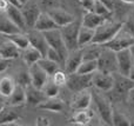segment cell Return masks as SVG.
Returning a JSON list of instances; mask_svg holds the SVG:
<instances>
[{
	"label": "cell",
	"instance_id": "obj_1",
	"mask_svg": "<svg viewBox=\"0 0 134 126\" xmlns=\"http://www.w3.org/2000/svg\"><path fill=\"white\" fill-rule=\"evenodd\" d=\"M114 83L113 87L109 90L108 99L113 103H121V101H126V97L131 89L134 86V80H132L130 77L122 75L120 73H114Z\"/></svg>",
	"mask_w": 134,
	"mask_h": 126
},
{
	"label": "cell",
	"instance_id": "obj_2",
	"mask_svg": "<svg viewBox=\"0 0 134 126\" xmlns=\"http://www.w3.org/2000/svg\"><path fill=\"white\" fill-rule=\"evenodd\" d=\"M121 28H122V21H115V20L106 19L104 23L100 24L94 30V37H93L92 42H95V44H99V45H105Z\"/></svg>",
	"mask_w": 134,
	"mask_h": 126
},
{
	"label": "cell",
	"instance_id": "obj_3",
	"mask_svg": "<svg viewBox=\"0 0 134 126\" xmlns=\"http://www.w3.org/2000/svg\"><path fill=\"white\" fill-rule=\"evenodd\" d=\"M80 26H81V21H79V20L75 19V20L72 21V23L59 27L60 33H61V37H63L64 42H65L68 52L79 48V46H78V34H79Z\"/></svg>",
	"mask_w": 134,
	"mask_h": 126
},
{
	"label": "cell",
	"instance_id": "obj_4",
	"mask_svg": "<svg viewBox=\"0 0 134 126\" xmlns=\"http://www.w3.org/2000/svg\"><path fill=\"white\" fill-rule=\"evenodd\" d=\"M97 66L100 72L114 74L118 72V64H116V54L114 51L102 47V51L97 59Z\"/></svg>",
	"mask_w": 134,
	"mask_h": 126
},
{
	"label": "cell",
	"instance_id": "obj_5",
	"mask_svg": "<svg viewBox=\"0 0 134 126\" xmlns=\"http://www.w3.org/2000/svg\"><path fill=\"white\" fill-rule=\"evenodd\" d=\"M93 101H94L97 110L99 112V116L104 124L112 125V112H113V106L112 101L107 97L102 96L101 93H93Z\"/></svg>",
	"mask_w": 134,
	"mask_h": 126
},
{
	"label": "cell",
	"instance_id": "obj_6",
	"mask_svg": "<svg viewBox=\"0 0 134 126\" xmlns=\"http://www.w3.org/2000/svg\"><path fill=\"white\" fill-rule=\"evenodd\" d=\"M133 42H134V35H132L130 32H127L124 28H121L109 41H107L102 46L107 47V48L112 50L114 52H118L120 50L130 48V46Z\"/></svg>",
	"mask_w": 134,
	"mask_h": 126
},
{
	"label": "cell",
	"instance_id": "obj_7",
	"mask_svg": "<svg viewBox=\"0 0 134 126\" xmlns=\"http://www.w3.org/2000/svg\"><path fill=\"white\" fill-rule=\"evenodd\" d=\"M92 74H81L78 72L69 73L67 77L66 86L68 87L69 91L74 92V93L90 89L92 86Z\"/></svg>",
	"mask_w": 134,
	"mask_h": 126
},
{
	"label": "cell",
	"instance_id": "obj_8",
	"mask_svg": "<svg viewBox=\"0 0 134 126\" xmlns=\"http://www.w3.org/2000/svg\"><path fill=\"white\" fill-rule=\"evenodd\" d=\"M44 35L47 40V44L51 48L55 50L57 52L63 56L64 59H66L67 54H68V50H67L65 42H64V39L61 37V33L59 28H54V30H49L44 32Z\"/></svg>",
	"mask_w": 134,
	"mask_h": 126
},
{
	"label": "cell",
	"instance_id": "obj_9",
	"mask_svg": "<svg viewBox=\"0 0 134 126\" xmlns=\"http://www.w3.org/2000/svg\"><path fill=\"white\" fill-rule=\"evenodd\" d=\"M21 12L24 14L25 18V23H26V27L27 30L34 27V24L37 21L39 14L41 13V8H40L39 4L37 2V0H28L25 5L20 7Z\"/></svg>",
	"mask_w": 134,
	"mask_h": 126
},
{
	"label": "cell",
	"instance_id": "obj_10",
	"mask_svg": "<svg viewBox=\"0 0 134 126\" xmlns=\"http://www.w3.org/2000/svg\"><path fill=\"white\" fill-rule=\"evenodd\" d=\"M115 54H116V64H118V73L128 77L134 64V59L132 54H131L130 48L120 50V51L115 52Z\"/></svg>",
	"mask_w": 134,
	"mask_h": 126
},
{
	"label": "cell",
	"instance_id": "obj_11",
	"mask_svg": "<svg viewBox=\"0 0 134 126\" xmlns=\"http://www.w3.org/2000/svg\"><path fill=\"white\" fill-rule=\"evenodd\" d=\"M93 101V94H92V90L86 89L82 91L75 92V94L73 96L71 100V108L73 111H78V110H85V108H90L91 103Z\"/></svg>",
	"mask_w": 134,
	"mask_h": 126
},
{
	"label": "cell",
	"instance_id": "obj_12",
	"mask_svg": "<svg viewBox=\"0 0 134 126\" xmlns=\"http://www.w3.org/2000/svg\"><path fill=\"white\" fill-rule=\"evenodd\" d=\"M114 77L109 73L95 71L92 74V86L100 92H108L113 87Z\"/></svg>",
	"mask_w": 134,
	"mask_h": 126
},
{
	"label": "cell",
	"instance_id": "obj_13",
	"mask_svg": "<svg viewBox=\"0 0 134 126\" xmlns=\"http://www.w3.org/2000/svg\"><path fill=\"white\" fill-rule=\"evenodd\" d=\"M27 37L30 40V45L33 46L34 48H37L40 53L42 54V57L46 56L47 50L49 48L48 44H47V40L44 35V32L41 31H38L35 28H30V31H27Z\"/></svg>",
	"mask_w": 134,
	"mask_h": 126
},
{
	"label": "cell",
	"instance_id": "obj_14",
	"mask_svg": "<svg viewBox=\"0 0 134 126\" xmlns=\"http://www.w3.org/2000/svg\"><path fill=\"white\" fill-rule=\"evenodd\" d=\"M28 73H30V78H31V85H33L34 87L40 89V90L44 87V85L47 83L48 77H49V75L40 67L38 63L28 66Z\"/></svg>",
	"mask_w": 134,
	"mask_h": 126
},
{
	"label": "cell",
	"instance_id": "obj_15",
	"mask_svg": "<svg viewBox=\"0 0 134 126\" xmlns=\"http://www.w3.org/2000/svg\"><path fill=\"white\" fill-rule=\"evenodd\" d=\"M47 13L52 17V19L54 20V23L58 25V27H61V26H65L67 24L72 23V21L75 20V17L72 13H69L68 11L61 8L60 6L54 7V8H51L47 11Z\"/></svg>",
	"mask_w": 134,
	"mask_h": 126
},
{
	"label": "cell",
	"instance_id": "obj_16",
	"mask_svg": "<svg viewBox=\"0 0 134 126\" xmlns=\"http://www.w3.org/2000/svg\"><path fill=\"white\" fill-rule=\"evenodd\" d=\"M82 52H81V48H76L73 50V51H69L68 54H67L65 63H64V70L67 72V74L69 73L76 72L79 65L82 61Z\"/></svg>",
	"mask_w": 134,
	"mask_h": 126
},
{
	"label": "cell",
	"instance_id": "obj_17",
	"mask_svg": "<svg viewBox=\"0 0 134 126\" xmlns=\"http://www.w3.org/2000/svg\"><path fill=\"white\" fill-rule=\"evenodd\" d=\"M21 56V50H19L11 40L6 39L5 41L0 42V58L13 60Z\"/></svg>",
	"mask_w": 134,
	"mask_h": 126
},
{
	"label": "cell",
	"instance_id": "obj_18",
	"mask_svg": "<svg viewBox=\"0 0 134 126\" xmlns=\"http://www.w3.org/2000/svg\"><path fill=\"white\" fill-rule=\"evenodd\" d=\"M37 107L41 108V110H45V111H49V112L61 113L65 111V101H64L63 99H59L58 97L46 98L44 101H41Z\"/></svg>",
	"mask_w": 134,
	"mask_h": 126
},
{
	"label": "cell",
	"instance_id": "obj_19",
	"mask_svg": "<svg viewBox=\"0 0 134 126\" xmlns=\"http://www.w3.org/2000/svg\"><path fill=\"white\" fill-rule=\"evenodd\" d=\"M26 91V104L32 106H38L41 101H44L47 98L45 96V93L42 92V90L37 89L33 85H28L25 87Z\"/></svg>",
	"mask_w": 134,
	"mask_h": 126
},
{
	"label": "cell",
	"instance_id": "obj_20",
	"mask_svg": "<svg viewBox=\"0 0 134 126\" xmlns=\"http://www.w3.org/2000/svg\"><path fill=\"white\" fill-rule=\"evenodd\" d=\"M33 28H35V30H38V31H41V32H46V31L54 30V28H59V27H58V25L54 23L52 17L47 13V11H41V13L38 17Z\"/></svg>",
	"mask_w": 134,
	"mask_h": 126
},
{
	"label": "cell",
	"instance_id": "obj_21",
	"mask_svg": "<svg viewBox=\"0 0 134 126\" xmlns=\"http://www.w3.org/2000/svg\"><path fill=\"white\" fill-rule=\"evenodd\" d=\"M5 14H6V15L8 17V18L11 19V20L13 21V23L15 24L21 31H23V32H25V31L27 30V27H26V23H25V18H24V14H23L21 8L19 6L9 4L8 8H7V11H6Z\"/></svg>",
	"mask_w": 134,
	"mask_h": 126
},
{
	"label": "cell",
	"instance_id": "obj_22",
	"mask_svg": "<svg viewBox=\"0 0 134 126\" xmlns=\"http://www.w3.org/2000/svg\"><path fill=\"white\" fill-rule=\"evenodd\" d=\"M19 118H20V116L16 111V106L5 105V107L0 111V125L13 124Z\"/></svg>",
	"mask_w": 134,
	"mask_h": 126
},
{
	"label": "cell",
	"instance_id": "obj_23",
	"mask_svg": "<svg viewBox=\"0 0 134 126\" xmlns=\"http://www.w3.org/2000/svg\"><path fill=\"white\" fill-rule=\"evenodd\" d=\"M7 101L6 104L9 106H21L24 104H26V91H25V87L21 86V85L16 84L15 89L14 91L12 92V94L6 98Z\"/></svg>",
	"mask_w": 134,
	"mask_h": 126
},
{
	"label": "cell",
	"instance_id": "obj_24",
	"mask_svg": "<svg viewBox=\"0 0 134 126\" xmlns=\"http://www.w3.org/2000/svg\"><path fill=\"white\" fill-rule=\"evenodd\" d=\"M106 19H108L107 17L100 15V14H97L92 11H87L82 17V20H81V25L86 26V27H90L92 30H95L100 24H102Z\"/></svg>",
	"mask_w": 134,
	"mask_h": 126
},
{
	"label": "cell",
	"instance_id": "obj_25",
	"mask_svg": "<svg viewBox=\"0 0 134 126\" xmlns=\"http://www.w3.org/2000/svg\"><path fill=\"white\" fill-rule=\"evenodd\" d=\"M93 116H94V112L91 111V110H88V108H85V110H78V111H74V114L72 116L71 122L75 125L86 126L92 122Z\"/></svg>",
	"mask_w": 134,
	"mask_h": 126
},
{
	"label": "cell",
	"instance_id": "obj_26",
	"mask_svg": "<svg viewBox=\"0 0 134 126\" xmlns=\"http://www.w3.org/2000/svg\"><path fill=\"white\" fill-rule=\"evenodd\" d=\"M23 32L5 13H0V33L4 35Z\"/></svg>",
	"mask_w": 134,
	"mask_h": 126
},
{
	"label": "cell",
	"instance_id": "obj_27",
	"mask_svg": "<svg viewBox=\"0 0 134 126\" xmlns=\"http://www.w3.org/2000/svg\"><path fill=\"white\" fill-rule=\"evenodd\" d=\"M16 86L15 79L11 75H5L0 79V96L2 98H8Z\"/></svg>",
	"mask_w": 134,
	"mask_h": 126
},
{
	"label": "cell",
	"instance_id": "obj_28",
	"mask_svg": "<svg viewBox=\"0 0 134 126\" xmlns=\"http://www.w3.org/2000/svg\"><path fill=\"white\" fill-rule=\"evenodd\" d=\"M41 57H42V54L40 53L37 48H34L33 46H31V45L27 47V48H25V50L21 51V58H23V61L27 66H31V65H33V64L38 63Z\"/></svg>",
	"mask_w": 134,
	"mask_h": 126
},
{
	"label": "cell",
	"instance_id": "obj_29",
	"mask_svg": "<svg viewBox=\"0 0 134 126\" xmlns=\"http://www.w3.org/2000/svg\"><path fill=\"white\" fill-rule=\"evenodd\" d=\"M102 45L95 44V42H90L86 46L81 47V52H82V58L83 59H94L97 60L98 57L100 56L102 51Z\"/></svg>",
	"mask_w": 134,
	"mask_h": 126
},
{
	"label": "cell",
	"instance_id": "obj_30",
	"mask_svg": "<svg viewBox=\"0 0 134 126\" xmlns=\"http://www.w3.org/2000/svg\"><path fill=\"white\" fill-rule=\"evenodd\" d=\"M6 37V39L11 40L19 50H25L30 46V40H28V37L26 33L24 32H18V33H13V34H6L4 35Z\"/></svg>",
	"mask_w": 134,
	"mask_h": 126
},
{
	"label": "cell",
	"instance_id": "obj_31",
	"mask_svg": "<svg viewBox=\"0 0 134 126\" xmlns=\"http://www.w3.org/2000/svg\"><path fill=\"white\" fill-rule=\"evenodd\" d=\"M93 37H94V30L81 25L80 30H79V34H78V46H79V48H81V47L86 46L87 44L92 42Z\"/></svg>",
	"mask_w": 134,
	"mask_h": 126
},
{
	"label": "cell",
	"instance_id": "obj_32",
	"mask_svg": "<svg viewBox=\"0 0 134 126\" xmlns=\"http://www.w3.org/2000/svg\"><path fill=\"white\" fill-rule=\"evenodd\" d=\"M97 70H98L97 60H94V59H82L76 72L81 73V74H92Z\"/></svg>",
	"mask_w": 134,
	"mask_h": 126
},
{
	"label": "cell",
	"instance_id": "obj_33",
	"mask_svg": "<svg viewBox=\"0 0 134 126\" xmlns=\"http://www.w3.org/2000/svg\"><path fill=\"white\" fill-rule=\"evenodd\" d=\"M112 125L114 126H131L132 122L124 112L113 108L112 112Z\"/></svg>",
	"mask_w": 134,
	"mask_h": 126
},
{
	"label": "cell",
	"instance_id": "obj_34",
	"mask_svg": "<svg viewBox=\"0 0 134 126\" xmlns=\"http://www.w3.org/2000/svg\"><path fill=\"white\" fill-rule=\"evenodd\" d=\"M38 64H39V66L49 75V77H51L57 70H59V66H60L59 64H57L55 61L48 59L47 57H41V58L39 59V61H38Z\"/></svg>",
	"mask_w": 134,
	"mask_h": 126
},
{
	"label": "cell",
	"instance_id": "obj_35",
	"mask_svg": "<svg viewBox=\"0 0 134 126\" xmlns=\"http://www.w3.org/2000/svg\"><path fill=\"white\" fill-rule=\"evenodd\" d=\"M41 90L47 98H53V97L59 96L61 87L58 86V85H55L52 80H47V83L44 85V87H42Z\"/></svg>",
	"mask_w": 134,
	"mask_h": 126
},
{
	"label": "cell",
	"instance_id": "obj_36",
	"mask_svg": "<svg viewBox=\"0 0 134 126\" xmlns=\"http://www.w3.org/2000/svg\"><path fill=\"white\" fill-rule=\"evenodd\" d=\"M67 77H68V74H67L66 71L65 70H60V68H59V70H57L55 72L51 75V80L55 85H58V86L64 87V86H66Z\"/></svg>",
	"mask_w": 134,
	"mask_h": 126
},
{
	"label": "cell",
	"instance_id": "obj_37",
	"mask_svg": "<svg viewBox=\"0 0 134 126\" xmlns=\"http://www.w3.org/2000/svg\"><path fill=\"white\" fill-rule=\"evenodd\" d=\"M92 12H94V13H97V14H100V15L107 17V18H108V15L112 13L111 9H109L107 6H105L101 1H99V0H95V4H94V6H93Z\"/></svg>",
	"mask_w": 134,
	"mask_h": 126
},
{
	"label": "cell",
	"instance_id": "obj_38",
	"mask_svg": "<svg viewBox=\"0 0 134 126\" xmlns=\"http://www.w3.org/2000/svg\"><path fill=\"white\" fill-rule=\"evenodd\" d=\"M122 28L134 35V8L128 13L125 21H122Z\"/></svg>",
	"mask_w": 134,
	"mask_h": 126
},
{
	"label": "cell",
	"instance_id": "obj_39",
	"mask_svg": "<svg viewBox=\"0 0 134 126\" xmlns=\"http://www.w3.org/2000/svg\"><path fill=\"white\" fill-rule=\"evenodd\" d=\"M45 57H47L48 59H51V60L55 61V63L59 64V65H64V63H65V59L63 58V56H61L59 52H57L55 50L51 48V47L47 50L46 56H45Z\"/></svg>",
	"mask_w": 134,
	"mask_h": 126
},
{
	"label": "cell",
	"instance_id": "obj_40",
	"mask_svg": "<svg viewBox=\"0 0 134 126\" xmlns=\"http://www.w3.org/2000/svg\"><path fill=\"white\" fill-rule=\"evenodd\" d=\"M15 83L18 85L24 86V87L31 85V78H30V73H28V71L27 72H20L19 73L18 77H16V79H15Z\"/></svg>",
	"mask_w": 134,
	"mask_h": 126
},
{
	"label": "cell",
	"instance_id": "obj_41",
	"mask_svg": "<svg viewBox=\"0 0 134 126\" xmlns=\"http://www.w3.org/2000/svg\"><path fill=\"white\" fill-rule=\"evenodd\" d=\"M37 2L39 4L40 8H45L46 11L51 8H54V7L60 6L59 4V0H37Z\"/></svg>",
	"mask_w": 134,
	"mask_h": 126
},
{
	"label": "cell",
	"instance_id": "obj_42",
	"mask_svg": "<svg viewBox=\"0 0 134 126\" xmlns=\"http://www.w3.org/2000/svg\"><path fill=\"white\" fill-rule=\"evenodd\" d=\"M79 2H80L81 7L87 12V11H92L93 9V6H94V4H95V0H79Z\"/></svg>",
	"mask_w": 134,
	"mask_h": 126
},
{
	"label": "cell",
	"instance_id": "obj_43",
	"mask_svg": "<svg viewBox=\"0 0 134 126\" xmlns=\"http://www.w3.org/2000/svg\"><path fill=\"white\" fill-rule=\"evenodd\" d=\"M12 60H8V59H4V58H0V73L5 72L7 68L11 66Z\"/></svg>",
	"mask_w": 134,
	"mask_h": 126
},
{
	"label": "cell",
	"instance_id": "obj_44",
	"mask_svg": "<svg viewBox=\"0 0 134 126\" xmlns=\"http://www.w3.org/2000/svg\"><path fill=\"white\" fill-rule=\"evenodd\" d=\"M126 103H127L131 107L134 108V86L128 91L127 97H126Z\"/></svg>",
	"mask_w": 134,
	"mask_h": 126
},
{
	"label": "cell",
	"instance_id": "obj_45",
	"mask_svg": "<svg viewBox=\"0 0 134 126\" xmlns=\"http://www.w3.org/2000/svg\"><path fill=\"white\" fill-rule=\"evenodd\" d=\"M37 125H51V120L47 117H38Z\"/></svg>",
	"mask_w": 134,
	"mask_h": 126
},
{
	"label": "cell",
	"instance_id": "obj_46",
	"mask_svg": "<svg viewBox=\"0 0 134 126\" xmlns=\"http://www.w3.org/2000/svg\"><path fill=\"white\" fill-rule=\"evenodd\" d=\"M8 6H9V2L7 0H0V13H6Z\"/></svg>",
	"mask_w": 134,
	"mask_h": 126
},
{
	"label": "cell",
	"instance_id": "obj_47",
	"mask_svg": "<svg viewBox=\"0 0 134 126\" xmlns=\"http://www.w3.org/2000/svg\"><path fill=\"white\" fill-rule=\"evenodd\" d=\"M99 1H101L105 6H107L112 12H113V9H114V0H99Z\"/></svg>",
	"mask_w": 134,
	"mask_h": 126
},
{
	"label": "cell",
	"instance_id": "obj_48",
	"mask_svg": "<svg viewBox=\"0 0 134 126\" xmlns=\"http://www.w3.org/2000/svg\"><path fill=\"white\" fill-rule=\"evenodd\" d=\"M122 4L128 5V6H134V0H120Z\"/></svg>",
	"mask_w": 134,
	"mask_h": 126
},
{
	"label": "cell",
	"instance_id": "obj_49",
	"mask_svg": "<svg viewBox=\"0 0 134 126\" xmlns=\"http://www.w3.org/2000/svg\"><path fill=\"white\" fill-rule=\"evenodd\" d=\"M7 1H8L11 5H15V6H19V7H20V5H19L18 0H7Z\"/></svg>",
	"mask_w": 134,
	"mask_h": 126
},
{
	"label": "cell",
	"instance_id": "obj_50",
	"mask_svg": "<svg viewBox=\"0 0 134 126\" xmlns=\"http://www.w3.org/2000/svg\"><path fill=\"white\" fill-rule=\"evenodd\" d=\"M128 77H130L132 80H134V64H133V67H132V70H131V73Z\"/></svg>",
	"mask_w": 134,
	"mask_h": 126
},
{
	"label": "cell",
	"instance_id": "obj_51",
	"mask_svg": "<svg viewBox=\"0 0 134 126\" xmlns=\"http://www.w3.org/2000/svg\"><path fill=\"white\" fill-rule=\"evenodd\" d=\"M130 51H131V54H132V57H133V59H134V42L130 46Z\"/></svg>",
	"mask_w": 134,
	"mask_h": 126
},
{
	"label": "cell",
	"instance_id": "obj_52",
	"mask_svg": "<svg viewBox=\"0 0 134 126\" xmlns=\"http://www.w3.org/2000/svg\"><path fill=\"white\" fill-rule=\"evenodd\" d=\"M27 1H28V0H18V2H19V5H20V7L23 6V5H25Z\"/></svg>",
	"mask_w": 134,
	"mask_h": 126
},
{
	"label": "cell",
	"instance_id": "obj_53",
	"mask_svg": "<svg viewBox=\"0 0 134 126\" xmlns=\"http://www.w3.org/2000/svg\"><path fill=\"white\" fill-rule=\"evenodd\" d=\"M5 105H6V104H5V103H4V101H2V100H1V99H0V111H1V110H2V108H4V107H5Z\"/></svg>",
	"mask_w": 134,
	"mask_h": 126
}]
</instances>
